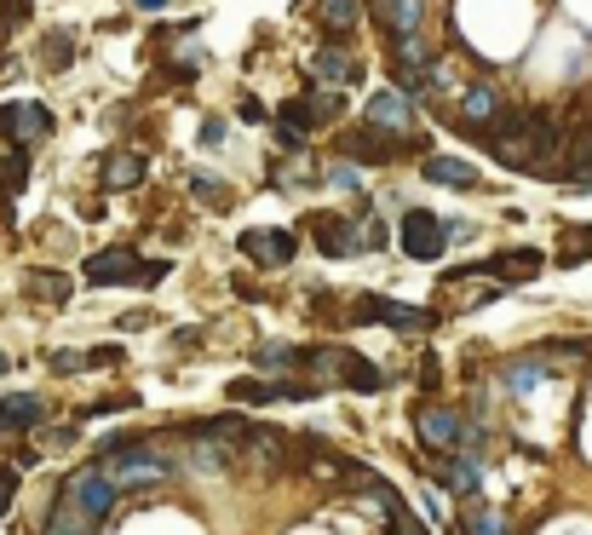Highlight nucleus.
I'll return each mask as SVG.
<instances>
[{"label":"nucleus","mask_w":592,"mask_h":535,"mask_svg":"<svg viewBox=\"0 0 592 535\" xmlns=\"http://www.w3.org/2000/svg\"><path fill=\"white\" fill-rule=\"evenodd\" d=\"M489 144H495V162L512 167V173L564 179V127H558V116H541V110L501 116V127L489 133Z\"/></svg>","instance_id":"nucleus-1"},{"label":"nucleus","mask_w":592,"mask_h":535,"mask_svg":"<svg viewBox=\"0 0 592 535\" xmlns=\"http://www.w3.org/2000/svg\"><path fill=\"white\" fill-rule=\"evenodd\" d=\"M299 363L311 374H322V380H334V386H351V392H386V374L345 346H317V351H305Z\"/></svg>","instance_id":"nucleus-2"},{"label":"nucleus","mask_w":592,"mask_h":535,"mask_svg":"<svg viewBox=\"0 0 592 535\" xmlns=\"http://www.w3.org/2000/svg\"><path fill=\"white\" fill-rule=\"evenodd\" d=\"M110 489H127V484H156V478H167V461H161L156 449H144V443H110Z\"/></svg>","instance_id":"nucleus-3"},{"label":"nucleus","mask_w":592,"mask_h":535,"mask_svg":"<svg viewBox=\"0 0 592 535\" xmlns=\"http://www.w3.org/2000/svg\"><path fill=\"white\" fill-rule=\"evenodd\" d=\"M397 236H403V254L420 259V265L443 259V219H437V213L409 208V213H403V225H397Z\"/></svg>","instance_id":"nucleus-4"},{"label":"nucleus","mask_w":592,"mask_h":535,"mask_svg":"<svg viewBox=\"0 0 592 535\" xmlns=\"http://www.w3.org/2000/svg\"><path fill=\"white\" fill-rule=\"evenodd\" d=\"M501 93H495V87H466V98H460V110H455V127L460 133H472V139H483V133H495V127H501Z\"/></svg>","instance_id":"nucleus-5"},{"label":"nucleus","mask_w":592,"mask_h":535,"mask_svg":"<svg viewBox=\"0 0 592 535\" xmlns=\"http://www.w3.org/2000/svg\"><path fill=\"white\" fill-rule=\"evenodd\" d=\"M414 426H420V443H426V449H437V455H455L460 438H466L460 415H455V409H443V403H420Z\"/></svg>","instance_id":"nucleus-6"},{"label":"nucleus","mask_w":592,"mask_h":535,"mask_svg":"<svg viewBox=\"0 0 592 535\" xmlns=\"http://www.w3.org/2000/svg\"><path fill=\"white\" fill-rule=\"evenodd\" d=\"M305 231L317 236V248L328 259L357 254V225H351V219H340V213H311V219H305Z\"/></svg>","instance_id":"nucleus-7"},{"label":"nucleus","mask_w":592,"mask_h":535,"mask_svg":"<svg viewBox=\"0 0 592 535\" xmlns=\"http://www.w3.org/2000/svg\"><path fill=\"white\" fill-rule=\"evenodd\" d=\"M242 254H248L253 265L276 271V265H288V259L299 254V242H294V231H242Z\"/></svg>","instance_id":"nucleus-8"},{"label":"nucleus","mask_w":592,"mask_h":535,"mask_svg":"<svg viewBox=\"0 0 592 535\" xmlns=\"http://www.w3.org/2000/svg\"><path fill=\"white\" fill-rule=\"evenodd\" d=\"M340 156L357 167H386L391 156H397V139H386V133H374V127H357V133H345L340 139Z\"/></svg>","instance_id":"nucleus-9"},{"label":"nucleus","mask_w":592,"mask_h":535,"mask_svg":"<svg viewBox=\"0 0 592 535\" xmlns=\"http://www.w3.org/2000/svg\"><path fill=\"white\" fill-rule=\"evenodd\" d=\"M64 495L87 512V518H110V507H115V489H110V478H104V472H75Z\"/></svg>","instance_id":"nucleus-10"},{"label":"nucleus","mask_w":592,"mask_h":535,"mask_svg":"<svg viewBox=\"0 0 592 535\" xmlns=\"http://www.w3.org/2000/svg\"><path fill=\"white\" fill-rule=\"evenodd\" d=\"M190 461H196V472H230V466L242 461V449L230 438H213L202 426H190Z\"/></svg>","instance_id":"nucleus-11"},{"label":"nucleus","mask_w":592,"mask_h":535,"mask_svg":"<svg viewBox=\"0 0 592 535\" xmlns=\"http://www.w3.org/2000/svg\"><path fill=\"white\" fill-rule=\"evenodd\" d=\"M41 133H52V116L41 104H6L0 110V139H41Z\"/></svg>","instance_id":"nucleus-12"},{"label":"nucleus","mask_w":592,"mask_h":535,"mask_svg":"<svg viewBox=\"0 0 592 535\" xmlns=\"http://www.w3.org/2000/svg\"><path fill=\"white\" fill-rule=\"evenodd\" d=\"M81 277L98 288V282H127V277H138V259H133V248H110V254H92L87 265H81Z\"/></svg>","instance_id":"nucleus-13"},{"label":"nucleus","mask_w":592,"mask_h":535,"mask_svg":"<svg viewBox=\"0 0 592 535\" xmlns=\"http://www.w3.org/2000/svg\"><path fill=\"white\" fill-rule=\"evenodd\" d=\"M564 179L592 185V121H581L570 139H564Z\"/></svg>","instance_id":"nucleus-14"},{"label":"nucleus","mask_w":592,"mask_h":535,"mask_svg":"<svg viewBox=\"0 0 592 535\" xmlns=\"http://www.w3.org/2000/svg\"><path fill=\"white\" fill-rule=\"evenodd\" d=\"M432 185H455V190H478V167L472 162H460V156H426V167H420Z\"/></svg>","instance_id":"nucleus-15"},{"label":"nucleus","mask_w":592,"mask_h":535,"mask_svg":"<svg viewBox=\"0 0 592 535\" xmlns=\"http://www.w3.org/2000/svg\"><path fill=\"white\" fill-rule=\"evenodd\" d=\"M242 455L259 461L265 472H288V443L276 438V432H265V426H253L248 438H242Z\"/></svg>","instance_id":"nucleus-16"},{"label":"nucleus","mask_w":592,"mask_h":535,"mask_svg":"<svg viewBox=\"0 0 592 535\" xmlns=\"http://www.w3.org/2000/svg\"><path fill=\"white\" fill-rule=\"evenodd\" d=\"M483 271H489L495 282H529L535 271H541V254H535V248H512V254L483 259Z\"/></svg>","instance_id":"nucleus-17"},{"label":"nucleus","mask_w":592,"mask_h":535,"mask_svg":"<svg viewBox=\"0 0 592 535\" xmlns=\"http://www.w3.org/2000/svg\"><path fill=\"white\" fill-rule=\"evenodd\" d=\"M368 127H374V133H397V127H409V98L374 93V98H368Z\"/></svg>","instance_id":"nucleus-18"},{"label":"nucleus","mask_w":592,"mask_h":535,"mask_svg":"<svg viewBox=\"0 0 592 535\" xmlns=\"http://www.w3.org/2000/svg\"><path fill=\"white\" fill-rule=\"evenodd\" d=\"M368 495H374V501L386 507V518H391V535H426V530H420V518H414V512L403 507V495H397L391 484H374Z\"/></svg>","instance_id":"nucleus-19"},{"label":"nucleus","mask_w":592,"mask_h":535,"mask_svg":"<svg viewBox=\"0 0 592 535\" xmlns=\"http://www.w3.org/2000/svg\"><path fill=\"white\" fill-rule=\"evenodd\" d=\"M41 397H6L0 403V432H23V426H41Z\"/></svg>","instance_id":"nucleus-20"},{"label":"nucleus","mask_w":592,"mask_h":535,"mask_svg":"<svg viewBox=\"0 0 592 535\" xmlns=\"http://www.w3.org/2000/svg\"><path fill=\"white\" fill-rule=\"evenodd\" d=\"M357 18H363V0H322V6H317V24L328 29V35L357 29Z\"/></svg>","instance_id":"nucleus-21"},{"label":"nucleus","mask_w":592,"mask_h":535,"mask_svg":"<svg viewBox=\"0 0 592 535\" xmlns=\"http://www.w3.org/2000/svg\"><path fill=\"white\" fill-rule=\"evenodd\" d=\"M144 179V156L138 150H115L110 162H104V185L110 190H127V185H138Z\"/></svg>","instance_id":"nucleus-22"},{"label":"nucleus","mask_w":592,"mask_h":535,"mask_svg":"<svg viewBox=\"0 0 592 535\" xmlns=\"http://www.w3.org/2000/svg\"><path fill=\"white\" fill-rule=\"evenodd\" d=\"M374 317H380V323H391V328H414V334L437 328V317H432V311H414V305H391V300H380V305H374Z\"/></svg>","instance_id":"nucleus-23"},{"label":"nucleus","mask_w":592,"mask_h":535,"mask_svg":"<svg viewBox=\"0 0 592 535\" xmlns=\"http://www.w3.org/2000/svg\"><path fill=\"white\" fill-rule=\"evenodd\" d=\"M437 478H443V489H449V495H478V461H449V472H437Z\"/></svg>","instance_id":"nucleus-24"},{"label":"nucleus","mask_w":592,"mask_h":535,"mask_svg":"<svg viewBox=\"0 0 592 535\" xmlns=\"http://www.w3.org/2000/svg\"><path fill=\"white\" fill-rule=\"evenodd\" d=\"M317 75L340 87V81H357V64H351V58H345L340 47H322V52H317Z\"/></svg>","instance_id":"nucleus-25"},{"label":"nucleus","mask_w":592,"mask_h":535,"mask_svg":"<svg viewBox=\"0 0 592 535\" xmlns=\"http://www.w3.org/2000/svg\"><path fill=\"white\" fill-rule=\"evenodd\" d=\"M592 254V225H564V248H558V265H581Z\"/></svg>","instance_id":"nucleus-26"},{"label":"nucleus","mask_w":592,"mask_h":535,"mask_svg":"<svg viewBox=\"0 0 592 535\" xmlns=\"http://www.w3.org/2000/svg\"><path fill=\"white\" fill-rule=\"evenodd\" d=\"M230 397H236V403H282V397H276V380H230Z\"/></svg>","instance_id":"nucleus-27"},{"label":"nucleus","mask_w":592,"mask_h":535,"mask_svg":"<svg viewBox=\"0 0 592 535\" xmlns=\"http://www.w3.org/2000/svg\"><path fill=\"white\" fill-rule=\"evenodd\" d=\"M29 288H35L46 305H64L69 300V277H58V271H35V277H29Z\"/></svg>","instance_id":"nucleus-28"},{"label":"nucleus","mask_w":592,"mask_h":535,"mask_svg":"<svg viewBox=\"0 0 592 535\" xmlns=\"http://www.w3.org/2000/svg\"><path fill=\"white\" fill-rule=\"evenodd\" d=\"M190 190L202 196L207 208H230V185H225V179H207V173H196V179H190Z\"/></svg>","instance_id":"nucleus-29"},{"label":"nucleus","mask_w":592,"mask_h":535,"mask_svg":"<svg viewBox=\"0 0 592 535\" xmlns=\"http://www.w3.org/2000/svg\"><path fill=\"white\" fill-rule=\"evenodd\" d=\"M397 35H414L420 29V0H391V18H386Z\"/></svg>","instance_id":"nucleus-30"},{"label":"nucleus","mask_w":592,"mask_h":535,"mask_svg":"<svg viewBox=\"0 0 592 535\" xmlns=\"http://www.w3.org/2000/svg\"><path fill=\"white\" fill-rule=\"evenodd\" d=\"M46 535H87V518H81V512H75V507L64 501V507L52 512V524H46Z\"/></svg>","instance_id":"nucleus-31"},{"label":"nucleus","mask_w":592,"mask_h":535,"mask_svg":"<svg viewBox=\"0 0 592 535\" xmlns=\"http://www.w3.org/2000/svg\"><path fill=\"white\" fill-rule=\"evenodd\" d=\"M305 351H294V346H259L253 351V363H271V369H282V363H299Z\"/></svg>","instance_id":"nucleus-32"},{"label":"nucleus","mask_w":592,"mask_h":535,"mask_svg":"<svg viewBox=\"0 0 592 535\" xmlns=\"http://www.w3.org/2000/svg\"><path fill=\"white\" fill-rule=\"evenodd\" d=\"M466 535H506V518L501 512H478V518H466Z\"/></svg>","instance_id":"nucleus-33"},{"label":"nucleus","mask_w":592,"mask_h":535,"mask_svg":"<svg viewBox=\"0 0 592 535\" xmlns=\"http://www.w3.org/2000/svg\"><path fill=\"white\" fill-rule=\"evenodd\" d=\"M288 127H317V110H311V98H294V104H288Z\"/></svg>","instance_id":"nucleus-34"},{"label":"nucleus","mask_w":592,"mask_h":535,"mask_svg":"<svg viewBox=\"0 0 592 535\" xmlns=\"http://www.w3.org/2000/svg\"><path fill=\"white\" fill-rule=\"evenodd\" d=\"M529 380H535V363H512V369H506V386H512V392H529Z\"/></svg>","instance_id":"nucleus-35"},{"label":"nucleus","mask_w":592,"mask_h":535,"mask_svg":"<svg viewBox=\"0 0 592 535\" xmlns=\"http://www.w3.org/2000/svg\"><path fill=\"white\" fill-rule=\"evenodd\" d=\"M363 236H368L363 248H386V225H380V219H368V225H363Z\"/></svg>","instance_id":"nucleus-36"},{"label":"nucleus","mask_w":592,"mask_h":535,"mask_svg":"<svg viewBox=\"0 0 592 535\" xmlns=\"http://www.w3.org/2000/svg\"><path fill=\"white\" fill-rule=\"evenodd\" d=\"M46 52H52V64H69V35H52V41H46Z\"/></svg>","instance_id":"nucleus-37"},{"label":"nucleus","mask_w":592,"mask_h":535,"mask_svg":"<svg viewBox=\"0 0 592 535\" xmlns=\"http://www.w3.org/2000/svg\"><path fill=\"white\" fill-rule=\"evenodd\" d=\"M12 489H18V478H12V472H0V518H6V507H12Z\"/></svg>","instance_id":"nucleus-38"},{"label":"nucleus","mask_w":592,"mask_h":535,"mask_svg":"<svg viewBox=\"0 0 592 535\" xmlns=\"http://www.w3.org/2000/svg\"><path fill=\"white\" fill-rule=\"evenodd\" d=\"M420 374H426V386H443V363H437V357H426V363H420Z\"/></svg>","instance_id":"nucleus-39"},{"label":"nucleus","mask_w":592,"mask_h":535,"mask_svg":"<svg viewBox=\"0 0 592 535\" xmlns=\"http://www.w3.org/2000/svg\"><path fill=\"white\" fill-rule=\"evenodd\" d=\"M225 139V121H202V144H219Z\"/></svg>","instance_id":"nucleus-40"},{"label":"nucleus","mask_w":592,"mask_h":535,"mask_svg":"<svg viewBox=\"0 0 592 535\" xmlns=\"http://www.w3.org/2000/svg\"><path fill=\"white\" fill-rule=\"evenodd\" d=\"M0 374H6V357H0Z\"/></svg>","instance_id":"nucleus-41"}]
</instances>
